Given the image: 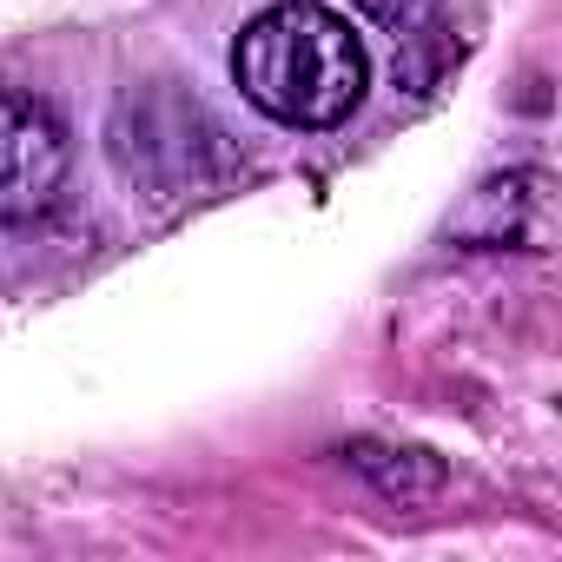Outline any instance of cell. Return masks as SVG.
Instances as JSON below:
<instances>
[{"mask_svg": "<svg viewBox=\"0 0 562 562\" xmlns=\"http://www.w3.org/2000/svg\"><path fill=\"white\" fill-rule=\"evenodd\" d=\"M232 80L265 120L318 133L358 113L371 60L345 14L318 8V0H278L258 21H245L232 47Z\"/></svg>", "mask_w": 562, "mask_h": 562, "instance_id": "cell-1", "label": "cell"}, {"mask_svg": "<svg viewBox=\"0 0 562 562\" xmlns=\"http://www.w3.org/2000/svg\"><path fill=\"white\" fill-rule=\"evenodd\" d=\"M67 120L41 93H0V225H34L67 186Z\"/></svg>", "mask_w": 562, "mask_h": 562, "instance_id": "cell-2", "label": "cell"}, {"mask_svg": "<svg viewBox=\"0 0 562 562\" xmlns=\"http://www.w3.org/2000/svg\"><path fill=\"white\" fill-rule=\"evenodd\" d=\"M476 251H542L549 245V172H503L476 192V205L450 225Z\"/></svg>", "mask_w": 562, "mask_h": 562, "instance_id": "cell-3", "label": "cell"}, {"mask_svg": "<svg viewBox=\"0 0 562 562\" xmlns=\"http://www.w3.org/2000/svg\"><path fill=\"white\" fill-rule=\"evenodd\" d=\"M351 463H358L384 496H404V503L443 490V470H437V457H424V450H378V443H358Z\"/></svg>", "mask_w": 562, "mask_h": 562, "instance_id": "cell-4", "label": "cell"}, {"mask_svg": "<svg viewBox=\"0 0 562 562\" xmlns=\"http://www.w3.org/2000/svg\"><path fill=\"white\" fill-rule=\"evenodd\" d=\"M351 8H358L364 21H384V27H397V21L417 8V0H351Z\"/></svg>", "mask_w": 562, "mask_h": 562, "instance_id": "cell-5", "label": "cell"}]
</instances>
